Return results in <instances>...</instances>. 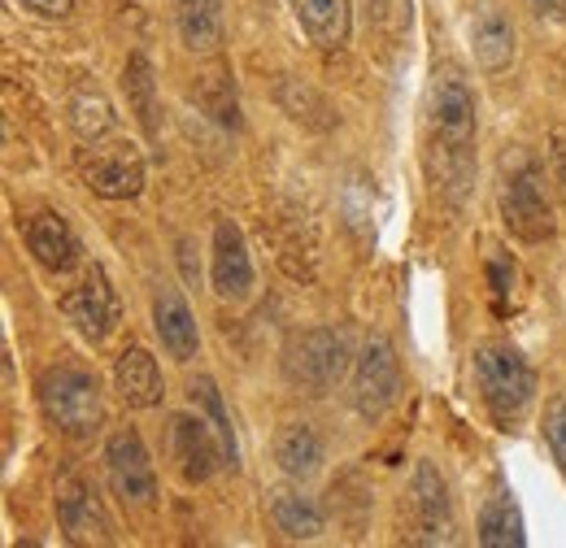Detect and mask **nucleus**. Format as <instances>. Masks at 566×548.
<instances>
[{"label":"nucleus","mask_w":566,"mask_h":548,"mask_svg":"<svg viewBox=\"0 0 566 548\" xmlns=\"http://www.w3.org/2000/svg\"><path fill=\"white\" fill-rule=\"evenodd\" d=\"M431 127H436V152H440V188L449 192L453 205L467 201L471 175H475V131H480V109L475 92L458 70L436 74L431 87Z\"/></svg>","instance_id":"obj_1"},{"label":"nucleus","mask_w":566,"mask_h":548,"mask_svg":"<svg viewBox=\"0 0 566 548\" xmlns=\"http://www.w3.org/2000/svg\"><path fill=\"white\" fill-rule=\"evenodd\" d=\"M501 218H505V231L518 235L523 244H541L554 235V205L545 192V170L523 148L505 157V170H501Z\"/></svg>","instance_id":"obj_2"},{"label":"nucleus","mask_w":566,"mask_h":548,"mask_svg":"<svg viewBox=\"0 0 566 548\" xmlns=\"http://www.w3.org/2000/svg\"><path fill=\"white\" fill-rule=\"evenodd\" d=\"M40 405L49 413V422L71 435V440H87L101 431L105 422V401H101V383L92 370L83 366H49L40 375Z\"/></svg>","instance_id":"obj_3"},{"label":"nucleus","mask_w":566,"mask_h":548,"mask_svg":"<svg viewBox=\"0 0 566 548\" xmlns=\"http://www.w3.org/2000/svg\"><path fill=\"white\" fill-rule=\"evenodd\" d=\"M475 383L496 422H510L536 401V370L510 344H480L475 348Z\"/></svg>","instance_id":"obj_4"},{"label":"nucleus","mask_w":566,"mask_h":548,"mask_svg":"<svg viewBox=\"0 0 566 548\" xmlns=\"http://www.w3.org/2000/svg\"><path fill=\"white\" fill-rule=\"evenodd\" d=\"M283 375L292 388L310 397H327L349 375V344L340 331H327V327L301 331L283 348Z\"/></svg>","instance_id":"obj_5"},{"label":"nucleus","mask_w":566,"mask_h":548,"mask_svg":"<svg viewBox=\"0 0 566 548\" xmlns=\"http://www.w3.org/2000/svg\"><path fill=\"white\" fill-rule=\"evenodd\" d=\"M78 175L105 201H132L144 192V157L132 139H109V144L92 139V148L78 161Z\"/></svg>","instance_id":"obj_6"},{"label":"nucleus","mask_w":566,"mask_h":548,"mask_svg":"<svg viewBox=\"0 0 566 548\" xmlns=\"http://www.w3.org/2000/svg\"><path fill=\"white\" fill-rule=\"evenodd\" d=\"M401 397V361H397V348L375 336L366 340V348L357 352L354 361V405L361 418L379 422L384 413L397 405Z\"/></svg>","instance_id":"obj_7"},{"label":"nucleus","mask_w":566,"mask_h":548,"mask_svg":"<svg viewBox=\"0 0 566 548\" xmlns=\"http://www.w3.org/2000/svg\"><path fill=\"white\" fill-rule=\"evenodd\" d=\"M62 314H66V323H74V331H78L83 340L101 344L114 336V327H118V318H123V301H118L109 274L101 271V266H92V271L83 274V283H78L74 292H66Z\"/></svg>","instance_id":"obj_8"},{"label":"nucleus","mask_w":566,"mask_h":548,"mask_svg":"<svg viewBox=\"0 0 566 548\" xmlns=\"http://www.w3.org/2000/svg\"><path fill=\"white\" fill-rule=\"evenodd\" d=\"M105 475L114 483V492L132 505H148L157 496V471H153V457L144 449L140 431L123 426L109 435L105 444Z\"/></svg>","instance_id":"obj_9"},{"label":"nucleus","mask_w":566,"mask_h":548,"mask_svg":"<svg viewBox=\"0 0 566 548\" xmlns=\"http://www.w3.org/2000/svg\"><path fill=\"white\" fill-rule=\"evenodd\" d=\"M410 514H415V545H453V505L449 487L431 462L415 466L410 483Z\"/></svg>","instance_id":"obj_10"},{"label":"nucleus","mask_w":566,"mask_h":548,"mask_svg":"<svg viewBox=\"0 0 566 548\" xmlns=\"http://www.w3.org/2000/svg\"><path fill=\"white\" fill-rule=\"evenodd\" d=\"M170 444H175V462H179V475L188 483H206L227 462V449L213 431V422L206 426L201 418H170Z\"/></svg>","instance_id":"obj_11"},{"label":"nucleus","mask_w":566,"mask_h":548,"mask_svg":"<svg viewBox=\"0 0 566 548\" xmlns=\"http://www.w3.org/2000/svg\"><path fill=\"white\" fill-rule=\"evenodd\" d=\"M213 292L222 301H244L253 292V262L231 218H218L213 226Z\"/></svg>","instance_id":"obj_12"},{"label":"nucleus","mask_w":566,"mask_h":548,"mask_svg":"<svg viewBox=\"0 0 566 548\" xmlns=\"http://www.w3.org/2000/svg\"><path fill=\"white\" fill-rule=\"evenodd\" d=\"M57 518H62V531L71 536L74 545H105L109 540V518L96 500V492L78 475H66L57 483Z\"/></svg>","instance_id":"obj_13"},{"label":"nucleus","mask_w":566,"mask_h":548,"mask_svg":"<svg viewBox=\"0 0 566 548\" xmlns=\"http://www.w3.org/2000/svg\"><path fill=\"white\" fill-rule=\"evenodd\" d=\"M153 327H157L161 348H166L175 361H192V357H197V348H201L197 318H192L188 301H184L175 287H161V292L153 296Z\"/></svg>","instance_id":"obj_14"},{"label":"nucleus","mask_w":566,"mask_h":548,"mask_svg":"<svg viewBox=\"0 0 566 548\" xmlns=\"http://www.w3.org/2000/svg\"><path fill=\"white\" fill-rule=\"evenodd\" d=\"M27 249L44 271L53 274H66L78 266V240H74L71 222L62 213H35L27 222Z\"/></svg>","instance_id":"obj_15"},{"label":"nucleus","mask_w":566,"mask_h":548,"mask_svg":"<svg viewBox=\"0 0 566 548\" xmlns=\"http://www.w3.org/2000/svg\"><path fill=\"white\" fill-rule=\"evenodd\" d=\"M287 9L301 22V31L310 35V44H318V49L349 44V27H354L349 0H287Z\"/></svg>","instance_id":"obj_16"},{"label":"nucleus","mask_w":566,"mask_h":548,"mask_svg":"<svg viewBox=\"0 0 566 548\" xmlns=\"http://www.w3.org/2000/svg\"><path fill=\"white\" fill-rule=\"evenodd\" d=\"M471 53L484 74H501L514 62V27L493 4L475 9V18H471Z\"/></svg>","instance_id":"obj_17"},{"label":"nucleus","mask_w":566,"mask_h":548,"mask_svg":"<svg viewBox=\"0 0 566 548\" xmlns=\"http://www.w3.org/2000/svg\"><path fill=\"white\" fill-rule=\"evenodd\" d=\"M114 388H118V397H123V405H132V410H153L157 401H161V370H157V361H153V352L140 348V344H132L123 357H118V366H114Z\"/></svg>","instance_id":"obj_18"},{"label":"nucleus","mask_w":566,"mask_h":548,"mask_svg":"<svg viewBox=\"0 0 566 548\" xmlns=\"http://www.w3.org/2000/svg\"><path fill=\"white\" fill-rule=\"evenodd\" d=\"M175 27L179 40L192 53H218L222 49V0H175Z\"/></svg>","instance_id":"obj_19"},{"label":"nucleus","mask_w":566,"mask_h":548,"mask_svg":"<svg viewBox=\"0 0 566 548\" xmlns=\"http://www.w3.org/2000/svg\"><path fill=\"white\" fill-rule=\"evenodd\" d=\"M275 462L287 479H310L323 471V435L310 422H287L275 440Z\"/></svg>","instance_id":"obj_20"},{"label":"nucleus","mask_w":566,"mask_h":548,"mask_svg":"<svg viewBox=\"0 0 566 548\" xmlns=\"http://www.w3.org/2000/svg\"><path fill=\"white\" fill-rule=\"evenodd\" d=\"M480 545L484 548H523L527 531H523V514L514 505L510 492H493L489 505L480 509Z\"/></svg>","instance_id":"obj_21"},{"label":"nucleus","mask_w":566,"mask_h":548,"mask_svg":"<svg viewBox=\"0 0 566 548\" xmlns=\"http://www.w3.org/2000/svg\"><path fill=\"white\" fill-rule=\"evenodd\" d=\"M271 518H275V527H280L287 540H314V536L323 531V509H318V500L305 496V492H292V487H280V492L271 496Z\"/></svg>","instance_id":"obj_22"},{"label":"nucleus","mask_w":566,"mask_h":548,"mask_svg":"<svg viewBox=\"0 0 566 548\" xmlns=\"http://www.w3.org/2000/svg\"><path fill=\"white\" fill-rule=\"evenodd\" d=\"M123 87H127V105L136 109L144 136H161V105H157V78L148 53H132V62L123 70Z\"/></svg>","instance_id":"obj_23"},{"label":"nucleus","mask_w":566,"mask_h":548,"mask_svg":"<svg viewBox=\"0 0 566 548\" xmlns=\"http://www.w3.org/2000/svg\"><path fill=\"white\" fill-rule=\"evenodd\" d=\"M366 13H370V31L384 44H401L415 22V0H366Z\"/></svg>","instance_id":"obj_24"},{"label":"nucleus","mask_w":566,"mask_h":548,"mask_svg":"<svg viewBox=\"0 0 566 548\" xmlns=\"http://www.w3.org/2000/svg\"><path fill=\"white\" fill-rule=\"evenodd\" d=\"M71 127L78 131V139H101L114 127V109L101 92H78L71 101Z\"/></svg>","instance_id":"obj_25"},{"label":"nucleus","mask_w":566,"mask_h":548,"mask_svg":"<svg viewBox=\"0 0 566 548\" xmlns=\"http://www.w3.org/2000/svg\"><path fill=\"white\" fill-rule=\"evenodd\" d=\"M192 401L206 405L213 431H218V440H222V449H227V466H235V462H240V453H235V431H231V418L222 410V397H218L213 379H197V383H192Z\"/></svg>","instance_id":"obj_26"},{"label":"nucleus","mask_w":566,"mask_h":548,"mask_svg":"<svg viewBox=\"0 0 566 548\" xmlns=\"http://www.w3.org/2000/svg\"><path fill=\"white\" fill-rule=\"evenodd\" d=\"M545 440H549V449H554L558 471L566 475V401H554V405L545 410Z\"/></svg>","instance_id":"obj_27"},{"label":"nucleus","mask_w":566,"mask_h":548,"mask_svg":"<svg viewBox=\"0 0 566 548\" xmlns=\"http://www.w3.org/2000/svg\"><path fill=\"white\" fill-rule=\"evenodd\" d=\"M489 278H493L496 309H505V296H510V287H514V266H505V257H493V262H489Z\"/></svg>","instance_id":"obj_28"},{"label":"nucleus","mask_w":566,"mask_h":548,"mask_svg":"<svg viewBox=\"0 0 566 548\" xmlns=\"http://www.w3.org/2000/svg\"><path fill=\"white\" fill-rule=\"evenodd\" d=\"M13 4H22L35 18H71L74 9V0H13Z\"/></svg>","instance_id":"obj_29"},{"label":"nucleus","mask_w":566,"mask_h":548,"mask_svg":"<svg viewBox=\"0 0 566 548\" xmlns=\"http://www.w3.org/2000/svg\"><path fill=\"white\" fill-rule=\"evenodd\" d=\"M527 9L545 22H566V0H527Z\"/></svg>","instance_id":"obj_30"},{"label":"nucleus","mask_w":566,"mask_h":548,"mask_svg":"<svg viewBox=\"0 0 566 548\" xmlns=\"http://www.w3.org/2000/svg\"><path fill=\"white\" fill-rule=\"evenodd\" d=\"M554 166H558V179H563V192H566V131L554 139Z\"/></svg>","instance_id":"obj_31"},{"label":"nucleus","mask_w":566,"mask_h":548,"mask_svg":"<svg viewBox=\"0 0 566 548\" xmlns=\"http://www.w3.org/2000/svg\"><path fill=\"white\" fill-rule=\"evenodd\" d=\"M179 262H184V274H188V278H192V283H197V262H192V244H188V240H179Z\"/></svg>","instance_id":"obj_32"}]
</instances>
